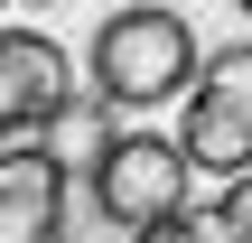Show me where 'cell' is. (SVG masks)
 <instances>
[{"instance_id": "obj_9", "label": "cell", "mask_w": 252, "mask_h": 243, "mask_svg": "<svg viewBox=\"0 0 252 243\" xmlns=\"http://www.w3.org/2000/svg\"><path fill=\"white\" fill-rule=\"evenodd\" d=\"M19 9H56V0H19Z\"/></svg>"}, {"instance_id": "obj_8", "label": "cell", "mask_w": 252, "mask_h": 243, "mask_svg": "<svg viewBox=\"0 0 252 243\" xmlns=\"http://www.w3.org/2000/svg\"><path fill=\"white\" fill-rule=\"evenodd\" d=\"M131 243H206V225H196V215L178 206V215H159V225H140Z\"/></svg>"}, {"instance_id": "obj_2", "label": "cell", "mask_w": 252, "mask_h": 243, "mask_svg": "<svg viewBox=\"0 0 252 243\" xmlns=\"http://www.w3.org/2000/svg\"><path fill=\"white\" fill-rule=\"evenodd\" d=\"M84 178H94L103 225H122V234H140V225H159V215L187 206V150L159 140V131H112Z\"/></svg>"}, {"instance_id": "obj_6", "label": "cell", "mask_w": 252, "mask_h": 243, "mask_svg": "<svg viewBox=\"0 0 252 243\" xmlns=\"http://www.w3.org/2000/svg\"><path fill=\"white\" fill-rule=\"evenodd\" d=\"M196 75H206V94H224V103H252V47H224V56H196Z\"/></svg>"}, {"instance_id": "obj_3", "label": "cell", "mask_w": 252, "mask_h": 243, "mask_svg": "<svg viewBox=\"0 0 252 243\" xmlns=\"http://www.w3.org/2000/svg\"><path fill=\"white\" fill-rule=\"evenodd\" d=\"M65 103H75L65 47L47 28H0V150L47 131V122H65Z\"/></svg>"}, {"instance_id": "obj_7", "label": "cell", "mask_w": 252, "mask_h": 243, "mask_svg": "<svg viewBox=\"0 0 252 243\" xmlns=\"http://www.w3.org/2000/svg\"><path fill=\"white\" fill-rule=\"evenodd\" d=\"M215 234L224 243H252V169L224 178V206H215Z\"/></svg>"}, {"instance_id": "obj_10", "label": "cell", "mask_w": 252, "mask_h": 243, "mask_svg": "<svg viewBox=\"0 0 252 243\" xmlns=\"http://www.w3.org/2000/svg\"><path fill=\"white\" fill-rule=\"evenodd\" d=\"M234 9H243V19H252V0H234Z\"/></svg>"}, {"instance_id": "obj_1", "label": "cell", "mask_w": 252, "mask_h": 243, "mask_svg": "<svg viewBox=\"0 0 252 243\" xmlns=\"http://www.w3.org/2000/svg\"><path fill=\"white\" fill-rule=\"evenodd\" d=\"M196 84V28L159 0H131L94 28V94L112 112H150V103H178Z\"/></svg>"}, {"instance_id": "obj_4", "label": "cell", "mask_w": 252, "mask_h": 243, "mask_svg": "<svg viewBox=\"0 0 252 243\" xmlns=\"http://www.w3.org/2000/svg\"><path fill=\"white\" fill-rule=\"evenodd\" d=\"M65 159L56 150H0V243H65Z\"/></svg>"}, {"instance_id": "obj_5", "label": "cell", "mask_w": 252, "mask_h": 243, "mask_svg": "<svg viewBox=\"0 0 252 243\" xmlns=\"http://www.w3.org/2000/svg\"><path fill=\"white\" fill-rule=\"evenodd\" d=\"M178 150H187V169H215V178L252 169V103H224L196 84V103L178 112Z\"/></svg>"}]
</instances>
